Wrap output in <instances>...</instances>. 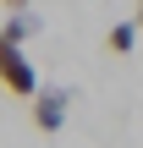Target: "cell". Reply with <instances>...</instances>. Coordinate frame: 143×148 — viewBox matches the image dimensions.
Wrapping results in <instances>:
<instances>
[{
    "instance_id": "3",
    "label": "cell",
    "mask_w": 143,
    "mask_h": 148,
    "mask_svg": "<svg viewBox=\"0 0 143 148\" xmlns=\"http://www.w3.org/2000/svg\"><path fill=\"white\" fill-rule=\"evenodd\" d=\"M33 33H39V16H33V11H6V27H0V44H17V49H22V44H28Z\"/></svg>"
},
{
    "instance_id": "5",
    "label": "cell",
    "mask_w": 143,
    "mask_h": 148,
    "mask_svg": "<svg viewBox=\"0 0 143 148\" xmlns=\"http://www.w3.org/2000/svg\"><path fill=\"white\" fill-rule=\"evenodd\" d=\"M6 11H28V0H6Z\"/></svg>"
},
{
    "instance_id": "4",
    "label": "cell",
    "mask_w": 143,
    "mask_h": 148,
    "mask_svg": "<svg viewBox=\"0 0 143 148\" xmlns=\"http://www.w3.org/2000/svg\"><path fill=\"white\" fill-rule=\"evenodd\" d=\"M138 16H132V22H116V27H110V33H105V49H116V55H132V49H138Z\"/></svg>"
},
{
    "instance_id": "1",
    "label": "cell",
    "mask_w": 143,
    "mask_h": 148,
    "mask_svg": "<svg viewBox=\"0 0 143 148\" xmlns=\"http://www.w3.org/2000/svg\"><path fill=\"white\" fill-rule=\"evenodd\" d=\"M0 82H6V93H11V99H22V104H33V99H39V88H44V82H39V71H33V60H28L17 44H6V49H0Z\"/></svg>"
},
{
    "instance_id": "2",
    "label": "cell",
    "mask_w": 143,
    "mask_h": 148,
    "mask_svg": "<svg viewBox=\"0 0 143 148\" xmlns=\"http://www.w3.org/2000/svg\"><path fill=\"white\" fill-rule=\"evenodd\" d=\"M66 104H72V88H39V99H33V126H39V132H61V126H66Z\"/></svg>"
},
{
    "instance_id": "6",
    "label": "cell",
    "mask_w": 143,
    "mask_h": 148,
    "mask_svg": "<svg viewBox=\"0 0 143 148\" xmlns=\"http://www.w3.org/2000/svg\"><path fill=\"white\" fill-rule=\"evenodd\" d=\"M138 22H143V0H138Z\"/></svg>"
}]
</instances>
